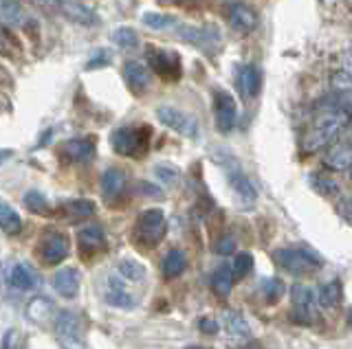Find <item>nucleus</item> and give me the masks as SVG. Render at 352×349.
I'll list each match as a JSON object with an SVG mask.
<instances>
[{"mask_svg":"<svg viewBox=\"0 0 352 349\" xmlns=\"http://www.w3.org/2000/svg\"><path fill=\"white\" fill-rule=\"evenodd\" d=\"M348 121H350V115L344 108L333 106V108H326L324 112H319L304 139L306 152L324 149L328 143H333V141L348 128Z\"/></svg>","mask_w":352,"mask_h":349,"instance_id":"obj_1","label":"nucleus"},{"mask_svg":"<svg viewBox=\"0 0 352 349\" xmlns=\"http://www.w3.org/2000/svg\"><path fill=\"white\" fill-rule=\"evenodd\" d=\"M214 158L218 165L225 169L227 180L231 184V189H234V193L238 195V200L247 206H253V202L258 200V189H256V184H253V180L245 173V169H242L238 158L231 154L229 149H216Z\"/></svg>","mask_w":352,"mask_h":349,"instance_id":"obj_2","label":"nucleus"},{"mask_svg":"<svg viewBox=\"0 0 352 349\" xmlns=\"http://www.w3.org/2000/svg\"><path fill=\"white\" fill-rule=\"evenodd\" d=\"M273 261L293 277L313 275V272L322 268V257L304 246H286L273 250Z\"/></svg>","mask_w":352,"mask_h":349,"instance_id":"obj_3","label":"nucleus"},{"mask_svg":"<svg viewBox=\"0 0 352 349\" xmlns=\"http://www.w3.org/2000/svg\"><path fill=\"white\" fill-rule=\"evenodd\" d=\"M152 130L148 125H124L110 134V145L119 156H141L148 152Z\"/></svg>","mask_w":352,"mask_h":349,"instance_id":"obj_4","label":"nucleus"},{"mask_svg":"<svg viewBox=\"0 0 352 349\" xmlns=\"http://www.w3.org/2000/svg\"><path fill=\"white\" fill-rule=\"evenodd\" d=\"M55 336L62 349H86L84 321L75 310H60L55 314Z\"/></svg>","mask_w":352,"mask_h":349,"instance_id":"obj_5","label":"nucleus"},{"mask_svg":"<svg viewBox=\"0 0 352 349\" xmlns=\"http://www.w3.org/2000/svg\"><path fill=\"white\" fill-rule=\"evenodd\" d=\"M291 303H293V314L295 321L302 325H313L319 316V301L317 292L311 286L304 283H295L291 290Z\"/></svg>","mask_w":352,"mask_h":349,"instance_id":"obj_6","label":"nucleus"},{"mask_svg":"<svg viewBox=\"0 0 352 349\" xmlns=\"http://www.w3.org/2000/svg\"><path fill=\"white\" fill-rule=\"evenodd\" d=\"M168 231V222H165V213L161 209H146L137 220V237L141 244L157 246L165 237Z\"/></svg>","mask_w":352,"mask_h":349,"instance_id":"obj_7","label":"nucleus"},{"mask_svg":"<svg viewBox=\"0 0 352 349\" xmlns=\"http://www.w3.org/2000/svg\"><path fill=\"white\" fill-rule=\"evenodd\" d=\"M157 117H159V121L163 125H168L170 130L179 132L181 136L198 139V134H201V128H198L196 119L192 115L179 110V108H174V106H159L157 108Z\"/></svg>","mask_w":352,"mask_h":349,"instance_id":"obj_8","label":"nucleus"},{"mask_svg":"<svg viewBox=\"0 0 352 349\" xmlns=\"http://www.w3.org/2000/svg\"><path fill=\"white\" fill-rule=\"evenodd\" d=\"M214 119H216V128L223 134H229L231 130L238 123V106L236 99L231 97L227 91H218L214 95Z\"/></svg>","mask_w":352,"mask_h":349,"instance_id":"obj_9","label":"nucleus"},{"mask_svg":"<svg viewBox=\"0 0 352 349\" xmlns=\"http://www.w3.org/2000/svg\"><path fill=\"white\" fill-rule=\"evenodd\" d=\"M148 62L152 71L161 75L163 80L174 82L179 80L181 75V60L174 56L170 51H163V49H148Z\"/></svg>","mask_w":352,"mask_h":349,"instance_id":"obj_10","label":"nucleus"},{"mask_svg":"<svg viewBox=\"0 0 352 349\" xmlns=\"http://www.w3.org/2000/svg\"><path fill=\"white\" fill-rule=\"evenodd\" d=\"M176 36L198 49H218L220 47V31L216 27L183 25V27H179V31H176Z\"/></svg>","mask_w":352,"mask_h":349,"instance_id":"obj_11","label":"nucleus"},{"mask_svg":"<svg viewBox=\"0 0 352 349\" xmlns=\"http://www.w3.org/2000/svg\"><path fill=\"white\" fill-rule=\"evenodd\" d=\"M104 299H106L108 305H113V308H119V310H132L137 305V299L128 292L126 279L121 277V275L108 277Z\"/></svg>","mask_w":352,"mask_h":349,"instance_id":"obj_12","label":"nucleus"},{"mask_svg":"<svg viewBox=\"0 0 352 349\" xmlns=\"http://www.w3.org/2000/svg\"><path fill=\"white\" fill-rule=\"evenodd\" d=\"M69 250H71L69 237H66L64 233H51L49 237H44L40 255H42V261L47 266H55V264H60V261H64L66 257H69Z\"/></svg>","mask_w":352,"mask_h":349,"instance_id":"obj_13","label":"nucleus"},{"mask_svg":"<svg viewBox=\"0 0 352 349\" xmlns=\"http://www.w3.org/2000/svg\"><path fill=\"white\" fill-rule=\"evenodd\" d=\"M7 281L11 288H16L20 292H27V290H33L38 286V272L31 264L27 261H16V264H11V268L7 270Z\"/></svg>","mask_w":352,"mask_h":349,"instance_id":"obj_14","label":"nucleus"},{"mask_svg":"<svg viewBox=\"0 0 352 349\" xmlns=\"http://www.w3.org/2000/svg\"><path fill=\"white\" fill-rule=\"evenodd\" d=\"M229 25L234 27L238 34H251L258 27V14L256 9L247 3H231L229 5Z\"/></svg>","mask_w":352,"mask_h":349,"instance_id":"obj_15","label":"nucleus"},{"mask_svg":"<svg viewBox=\"0 0 352 349\" xmlns=\"http://www.w3.org/2000/svg\"><path fill=\"white\" fill-rule=\"evenodd\" d=\"M124 77H126L128 88H130L132 93H135V95L146 93V91L150 88V84H152V73H150V69L146 67V64L137 62V60L126 62V67H124Z\"/></svg>","mask_w":352,"mask_h":349,"instance_id":"obj_16","label":"nucleus"},{"mask_svg":"<svg viewBox=\"0 0 352 349\" xmlns=\"http://www.w3.org/2000/svg\"><path fill=\"white\" fill-rule=\"evenodd\" d=\"M80 286H82V272L77 270V268H60L53 275V288L64 299L77 297Z\"/></svg>","mask_w":352,"mask_h":349,"instance_id":"obj_17","label":"nucleus"},{"mask_svg":"<svg viewBox=\"0 0 352 349\" xmlns=\"http://www.w3.org/2000/svg\"><path fill=\"white\" fill-rule=\"evenodd\" d=\"M220 323H223L225 327V332L229 334L231 341H236V343H247L251 341V327L247 323V319L242 316L240 312L236 310H225L223 312V319H220Z\"/></svg>","mask_w":352,"mask_h":349,"instance_id":"obj_18","label":"nucleus"},{"mask_svg":"<svg viewBox=\"0 0 352 349\" xmlns=\"http://www.w3.org/2000/svg\"><path fill=\"white\" fill-rule=\"evenodd\" d=\"M99 187H102V195L106 202H115L119 200V195L126 191V173L119 167H108L102 173V180H99Z\"/></svg>","mask_w":352,"mask_h":349,"instance_id":"obj_19","label":"nucleus"},{"mask_svg":"<svg viewBox=\"0 0 352 349\" xmlns=\"http://www.w3.org/2000/svg\"><path fill=\"white\" fill-rule=\"evenodd\" d=\"M55 305L49 297H33L29 303H27V319L36 325H47L51 321H55Z\"/></svg>","mask_w":352,"mask_h":349,"instance_id":"obj_20","label":"nucleus"},{"mask_svg":"<svg viewBox=\"0 0 352 349\" xmlns=\"http://www.w3.org/2000/svg\"><path fill=\"white\" fill-rule=\"evenodd\" d=\"M238 91L245 99H253L260 93V71L256 64H245L238 71Z\"/></svg>","mask_w":352,"mask_h":349,"instance_id":"obj_21","label":"nucleus"},{"mask_svg":"<svg viewBox=\"0 0 352 349\" xmlns=\"http://www.w3.org/2000/svg\"><path fill=\"white\" fill-rule=\"evenodd\" d=\"M324 165L337 171H346L352 167V145L348 143H337L333 147H328L324 154Z\"/></svg>","mask_w":352,"mask_h":349,"instance_id":"obj_22","label":"nucleus"},{"mask_svg":"<svg viewBox=\"0 0 352 349\" xmlns=\"http://www.w3.org/2000/svg\"><path fill=\"white\" fill-rule=\"evenodd\" d=\"M317 301H319V308L324 310H337L341 303H344V286H341L339 279H333L324 283L322 288L317 292Z\"/></svg>","mask_w":352,"mask_h":349,"instance_id":"obj_23","label":"nucleus"},{"mask_svg":"<svg viewBox=\"0 0 352 349\" xmlns=\"http://www.w3.org/2000/svg\"><path fill=\"white\" fill-rule=\"evenodd\" d=\"M60 7H62V14L66 18H71L73 23H77V25H86L88 27V25L97 23V16H95L93 9H88L86 5H82L80 0H62Z\"/></svg>","mask_w":352,"mask_h":349,"instance_id":"obj_24","label":"nucleus"},{"mask_svg":"<svg viewBox=\"0 0 352 349\" xmlns=\"http://www.w3.org/2000/svg\"><path fill=\"white\" fill-rule=\"evenodd\" d=\"M77 244H80V248L84 250V253H95V250L104 248L106 235L102 231V226L88 224V226L80 228V233H77Z\"/></svg>","mask_w":352,"mask_h":349,"instance_id":"obj_25","label":"nucleus"},{"mask_svg":"<svg viewBox=\"0 0 352 349\" xmlns=\"http://www.w3.org/2000/svg\"><path fill=\"white\" fill-rule=\"evenodd\" d=\"M62 149L66 152V156H69L71 160L75 163H84L93 156L95 152V141L88 139V136H80V139H71L66 141V143L62 145Z\"/></svg>","mask_w":352,"mask_h":349,"instance_id":"obj_26","label":"nucleus"},{"mask_svg":"<svg viewBox=\"0 0 352 349\" xmlns=\"http://www.w3.org/2000/svg\"><path fill=\"white\" fill-rule=\"evenodd\" d=\"M187 268V257L181 248H172L168 255L163 257V264H161V272L165 279H176L181 277Z\"/></svg>","mask_w":352,"mask_h":349,"instance_id":"obj_27","label":"nucleus"},{"mask_svg":"<svg viewBox=\"0 0 352 349\" xmlns=\"http://www.w3.org/2000/svg\"><path fill=\"white\" fill-rule=\"evenodd\" d=\"M231 288H234V270H231L229 264H223L214 270L212 275V290L218 294V297H229Z\"/></svg>","mask_w":352,"mask_h":349,"instance_id":"obj_28","label":"nucleus"},{"mask_svg":"<svg viewBox=\"0 0 352 349\" xmlns=\"http://www.w3.org/2000/svg\"><path fill=\"white\" fill-rule=\"evenodd\" d=\"M117 275H121L126 281H132V283H141L143 279H146L148 275V270L146 266L141 264V261L137 259H121L119 264H117Z\"/></svg>","mask_w":352,"mask_h":349,"instance_id":"obj_29","label":"nucleus"},{"mask_svg":"<svg viewBox=\"0 0 352 349\" xmlns=\"http://www.w3.org/2000/svg\"><path fill=\"white\" fill-rule=\"evenodd\" d=\"M0 20L18 27L25 23V9L20 7L18 0H0Z\"/></svg>","mask_w":352,"mask_h":349,"instance_id":"obj_30","label":"nucleus"},{"mask_svg":"<svg viewBox=\"0 0 352 349\" xmlns=\"http://www.w3.org/2000/svg\"><path fill=\"white\" fill-rule=\"evenodd\" d=\"M308 184H311V189L317 191L319 195H335V193H339L337 180L330 178L328 173H311V176H308Z\"/></svg>","mask_w":352,"mask_h":349,"instance_id":"obj_31","label":"nucleus"},{"mask_svg":"<svg viewBox=\"0 0 352 349\" xmlns=\"http://www.w3.org/2000/svg\"><path fill=\"white\" fill-rule=\"evenodd\" d=\"M0 228H3V231L9 233V235L20 233V228H22L20 215L11 209L9 204H0Z\"/></svg>","mask_w":352,"mask_h":349,"instance_id":"obj_32","label":"nucleus"},{"mask_svg":"<svg viewBox=\"0 0 352 349\" xmlns=\"http://www.w3.org/2000/svg\"><path fill=\"white\" fill-rule=\"evenodd\" d=\"M260 292H262V297L267 299V301H280L284 297V292H286V286H284V281L282 279H275V277H267V279H262L260 281Z\"/></svg>","mask_w":352,"mask_h":349,"instance_id":"obj_33","label":"nucleus"},{"mask_svg":"<svg viewBox=\"0 0 352 349\" xmlns=\"http://www.w3.org/2000/svg\"><path fill=\"white\" fill-rule=\"evenodd\" d=\"M141 23L148 29L163 31V29H170L172 25H176V18L170 14H161V12H146L141 16Z\"/></svg>","mask_w":352,"mask_h":349,"instance_id":"obj_34","label":"nucleus"},{"mask_svg":"<svg viewBox=\"0 0 352 349\" xmlns=\"http://www.w3.org/2000/svg\"><path fill=\"white\" fill-rule=\"evenodd\" d=\"M110 40L115 42L117 47L121 49H137L139 47V36H137V31L135 29H130V27H119L113 36H110Z\"/></svg>","mask_w":352,"mask_h":349,"instance_id":"obj_35","label":"nucleus"},{"mask_svg":"<svg viewBox=\"0 0 352 349\" xmlns=\"http://www.w3.org/2000/svg\"><path fill=\"white\" fill-rule=\"evenodd\" d=\"M25 206L31 213H47L49 211V200L47 195L40 193L38 189H31L25 193Z\"/></svg>","mask_w":352,"mask_h":349,"instance_id":"obj_36","label":"nucleus"},{"mask_svg":"<svg viewBox=\"0 0 352 349\" xmlns=\"http://www.w3.org/2000/svg\"><path fill=\"white\" fill-rule=\"evenodd\" d=\"M231 270H234V277L245 279L249 272L253 270V257L251 253H238L234 257V264H231Z\"/></svg>","mask_w":352,"mask_h":349,"instance_id":"obj_37","label":"nucleus"},{"mask_svg":"<svg viewBox=\"0 0 352 349\" xmlns=\"http://www.w3.org/2000/svg\"><path fill=\"white\" fill-rule=\"evenodd\" d=\"M66 211L75 220H80V217H91L95 213V204L91 200H73L66 204Z\"/></svg>","mask_w":352,"mask_h":349,"instance_id":"obj_38","label":"nucleus"},{"mask_svg":"<svg viewBox=\"0 0 352 349\" xmlns=\"http://www.w3.org/2000/svg\"><path fill=\"white\" fill-rule=\"evenodd\" d=\"M154 173H157V178L163 182V184H174L179 180V169L174 165H168V163H161V165L154 167Z\"/></svg>","mask_w":352,"mask_h":349,"instance_id":"obj_39","label":"nucleus"},{"mask_svg":"<svg viewBox=\"0 0 352 349\" xmlns=\"http://www.w3.org/2000/svg\"><path fill=\"white\" fill-rule=\"evenodd\" d=\"M333 86L337 91H341V93H352V75L350 73H346V71H339V73H335L333 75Z\"/></svg>","mask_w":352,"mask_h":349,"instance_id":"obj_40","label":"nucleus"},{"mask_svg":"<svg viewBox=\"0 0 352 349\" xmlns=\"http://www.w3.org/2000/svg\"><path fill=\"white\" fill-rule=\"evenodd\" d=\"M214 250H216L218 255H229V253H234V250H236V239H234V235L220 237L218 242H216V246H214Z\"/></svg>","mask_w":352,"mask_h":349,"instance_id":"obj_41","label":"nucleus"},{"mask_svg":"<svg viewBox=\"0 0 352 349\" xmlns=\"http://www.w3.org/2000/svg\"><path fill=\"white\" fill-rule=\"evenodd\" d=\"M337 213L341 215V220H346L350 226H352V195L348 198H341L339 204H337Z\"/></svg>","mask_w":352,"mask_h":349,"instance_id":"obj_42","label":"nucleus"},{"mask_svg":"<svg viewBox=\"0 0 352 349\" xmlns=\"http://www.w3.org/2000/svg\"><path fill=\"white\" fill-rule=\"evenodd\" d=\"M106 64H110V56L106 51H97L95 56L88 60V64H86V69L88 71H93V69H102V67H106Z\"/></svg>","mask_w":352,"mask_h":349,"instance_id":"obj_43","label":"nucleus"},{"mask_svg":"<svg viewBox=\"0 0 352 349\" xmlns=\"http://www.w3.org/2000/svg\"><path fill=\"white\" fill-rule=\"evenodd\" d=\"M198 327H201V332L209 334V336H214L218 334V327L220 323L216 319H212V316H205V319H201V323H198Z\"/></svg>","mask_w":352,"mask_h":349,"instance_id":"obj_44","label":"nucleus"},{"mask_svg":"<svg viewBox=\"0 0 352 349\" xmlns=\"http://www.w3.org/2000/svg\"><path fill=\"white\" fill-rule=\"evenodd\" d=\"M0 349H18V332L16 330H7L3 336V343H0Z\"/></svg>","mask_w":352,"mask_h":349,"instance_id":"obj_45","label":"nucleus"},{"mask_svg":"<svg viewBox=\"0 0 352 349\" xmlns=\"http://www.w3.org/2000/svg\"><path fill=\"white\" fill-rule=\"evenodd\" d=\"M139 187L146 195H152V198H161V195H163V191L159 187H154V184H150V182H141Z\"/></svg>","mask_w":352,"mask_h":349,"instance_id":"obj_46","label":"nucleus"},{"mask_svg":"<svg viewBox=\"0 0 352 349\" xmlns=\"http://www.w3.org/2000/svg\"><path fill=\"white\" fill-rule=\"evenodd\" d=\"M11 156H14L11 149H0V165H5V160H9Z\"/></svg>","mask_w":352,"mask_h":349,"instance_id":"obj_47","label":"nucleus"},{"mask_svg":"<svg viewBox=\"0 0 352 349\" xmlns=\"http://www.w3.org/2000/svg\"><path fill=\"white\" fill-rule=\"evenodd\" d=\"M346 323L352 327V308H348V310H346Z\"/></svg>","mask_w":352,"mask_h":349,"instance_id":"obj_48","label":"nucleus"},{"mask_svg":"<svg viewBox=\"0 0 352 349\" xmlns=\"http://www.w3.org/2000/svg\"><path fill=\"white\" fill-rule=\"evenodd\" d=\"M346 141H348V143L352 145V125H350V128L346 130Z\"/></svg>","mask_w":352,"mask_h":349,"instance_id":"obj_49","label":"nucleus"},{"mask_svg":"<svg viewBox=\"0 0 352 349\" xmlns=\"http://www.w3.org/2000/svg\"><path fill=\"white\" fill-rule=\"evenodd\" d=\"M187 349H212V347H203V345H192V347H187Z\"/></svg>","mask_w":352,"mask_h":349,"instance_id":"obj_50","label":"nucleus"},{"mask_svg":"<svg viewBox=\"0 0 352 349\" xmlns=\"http://www.w3.org/2000/svg\"><path fill=\"white\" fill-rule=\"evenodd\" d=\"M172 3H192V0H172Z\"/></svg>","mask_w":352,"mask_h":349,"instance_id":"obj_51","label":"nucleus"},{"mask_svg":"<svg viewBox=\"0 0 352 349\" xmlns=\"http://www.w3.org/2000/svg\"><path fill=\"white\" fill-rule=\"evenodd\" d=\"M350 173H352V167H350Z\"/></svg>","mask_w":352,"mask_h":349,"instance_id":"obj_52","label":"nucleus"}]
</instances>
